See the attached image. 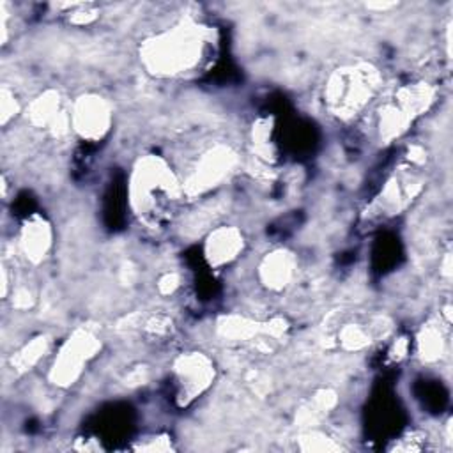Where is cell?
I'll return each instance as SVG.
<instances>
[{
	"label": "cell",
	"instance_id": "obj_1",
	"mask_svg": "<svg viewBox=\"0 0 453 453\" xmlns=\"http://www.w3.org/2000/svg\"><path fill=\"white\" fill-rule=\"evenodd\" d=\"M205 42L202 27L180 21L170 32L147 41L143 58L147 67L156 74H182L200 62Z\"/></svg>",
	"mask_w": 453,
	"mask_h": 453
},
{
	"label": "cell",
	"instance_id": "obj_2",
	"mask_svg": "<svg viewBox=\"0 0 453 453\" xmlns=\"http://www.w3.org/2000/svg\"><path fill=\"white\" fill-rule=\"evenodd\" d=\"M179 184L173 172L159 157H145L134 168L131 182V202L136 214L156 219L177 198Z\"/></svg>",
	"mask_w": 453,
	"mask_h": 453
},
{
	"label": "cell",
	"instance_id": "obj_3",
	"mask_svg": "<svg viewBox=\"0 0 453 453\" xmlns=\"http://www.w3.org/2000/svg\"><path fill=\"white\" fill-rule=\"evenodd\" d=\"M97 347V340L90 333L78 331L58 350L55 365L50 372V379L58 386L73 384L80 377L83 365L94 356Z\"/></svg>",
	"mask_w": 453,
	"mask_h": 453
},
{
	"label": "cell",
	"instance_id": "obj_4",
	"mask_svg": "<svg viewBox=\"0 0 453 453\" xmlns=\"http://www.w3.org/2000/svg\"><path fill=\"white\" fill-rule=\"evenodd\" d=\"M111 113L108 103L97 96L80 97L73 111V126L87 140L101 138L110 127Z\"/></svg>",
	"mask_w": 453,
	"mask_h": 453
},
{
	"label": "cell",
	"instance_id": "obj_5",
	"mask_svg": "<svg viewBox=\"0 0 453 453\" xmlns=\"http://www.w3.org/2000/svg\"><path fill=\"white\" fill-rule=\"evenodd\" d=\"M177 379L180 384V396L182 398H195L198 396L207 386L212 377L211 363L200 356H186L175 365Z\"/></svg>",
	"mask_w": 453,
	"mask_h": 453
},
{
	"label": "cell",
	"instance_id": "obj_6",
	"mask_svg": "<svg viewBox=\"0 0 453 453\" xmlns=\"http://www.w3.org/2000/svg\"><path fill=\"white\" fill-rule=\"evenodd\" d=\"M242 250V234L234 226H221L211 232L205 242V257L212 265L232 262Z\"/></svg>",
	"mask_w": 453,
	"mask_h": 453
},
{
	"label": "cell",
	"instance_id": "obj_7",
	"mask_svg": "<svg viewBox=\"0 0 453 453\" xmlns=\"http://www.w3.org/2000/svg\"><path fill=\"white\" fill-rule=\"evenodd\" d=\"M260 274L269 288L280 290L287 287L294 276V260L288 253L276 251L264 260L260 265Z\"/></svg>",
	"mask_w": 453,
	"mask_h": 453
},
{
	"label": "cell",
	"instance_id": "obj_8",
	"mask_svg": "<svg viewBox=\"0 0 453 453\" xmlns=\"http://www.w3.org/2000/svg\"><path fill=\"white\" fill-rule=\"evenodd\" d=\"M50 246V228L48 223L41 218H34L21 234V250L25 251L27 258L32 262L42 260L46 250Z\"/></svg>",
	"mask_w": 453,
	"mask_h": 453
}]
</instances>
